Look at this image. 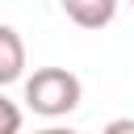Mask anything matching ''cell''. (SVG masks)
<instances>
[{
  "label": "cell",
  "mask_w": 134,
  "mask_h": 134,
  "mask_svg": "<svg viewBox=\"0 0 134 134\" xmlns=\"http://www.w3.org/2000/svg\"><path fill=\"white\" fill-rule=\"evenodd\" d=\"M130 4H134V0H130Z\"/></svg>",
  "instance_id": "7"
},
{
  "label": "cell",
  "mask_w": 134,
  "mask_h": 134,
  "mask_svg": "<svg viewBox=\"0 0 134 134\" xmlns=\"http://www.w3.org/2000/svg\"><path fill=\"white\" fill-rule=\"evenodd\" d=\"M100 134H134V117H113Z\"/></svg>",
  "instance_id": "5"
},
{
  "label": "cell",
  "mask_w": 134,
  "mask_h": 134,
  "mask_svg": "<svg viewBox=\"0 0 134 134\" xmlns=\"http://www.w3.org/2000/svg\"><path fill=\"white\" fill-rule=\"evenodd\" d=\"M25 75V42L13 25H0V88Z\"/></svg>",
  "instance_id": "3"
},
{
  "label": "cell",
  "mask_w": 134,
  "mask_h": 134,
  "mask_svg": "<svg viewBox=\"0 0 134 134\" xmlns=\"http://www.w3.org/2000/svg\"><path fill=\"white\" fill-rule=\"evenodd\" d=\"M34 134H75V130H67V126H46V130H34Z\"/></svg>",
  "instance_id": "6"
},
{
  "label": "cell",
  "mask_w": 134,
  "mask_h": 134,
  "mask_svg": "<svg viewBox=\"0 0 134 134\" xmlns=\"http://www.w3.org/2000/svg\"><path fill=\"white\" fill-rule=\"evenodd\" d=\"M84 96V84L67 67H38L25 80V105L42 117H67Z\"/></svg>",
  "instance_id": "1"
},
{
  "label": "cell",
  "mask_w": 134,
  "mask_h": 134,
  "mask_svg": "<svg viewBox=\"0 0 134 134\" xmlns=\"http://www.w3.org/2000/svg\"><path fill=\"white\" fill-rule=\"evenodd\" d=\"M0 134H21V109L0 92Z\"/></svg>",
  "instance_id": "4"
},
{
  "label": "cell",
  "mask_w": 134,
  "mask_h": 134,
  "mask_svg": "<svg viewBox=\"0 0 134 134\" xmlns=\"http://www.w3.org/2000/svg\"><path fill=\"white\" fill-rule=\"evenodd\" d=\"M59 4L80 29H105L117 17V0H59Z\"/></svg>",
  "instance_id": "2"
}]
</instances>
